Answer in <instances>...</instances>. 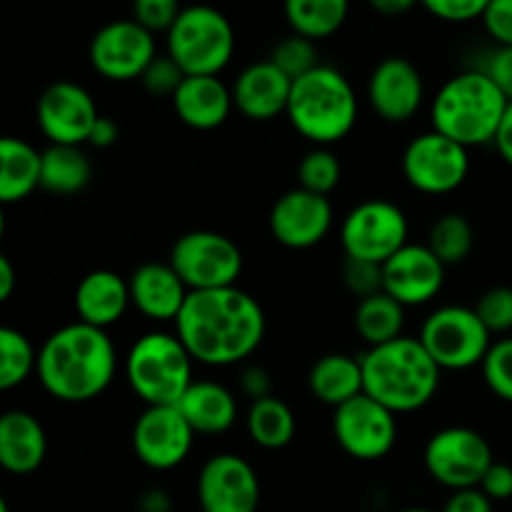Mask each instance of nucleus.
I'll use <instances>...</instances> for the list:
<instances>
[{"mask_svg":"<svg viewBox=\"0 0 512 512\" xmlns=\"http://www.w3.org/2000/svg\"><path fill=\"white\" fill-rule=\"evenodd\" d=\"M180 5L175 0H135L133 20L150 33H170L180 15Z\"/></svg>","mask_w":512,"mask_h":512,"instance_id":"nucleus-40","label":"nucleus"},{"mask_svg":"<svg viewBox=\"0 0 512 512\" xmlns=\"http://www.w3.org/2000/svg\"><path fill=\"white\" fill-rule=\"evenodd\" d=\"M510 100L480 68L463 70L445 80L430 103L435 133L455 140L463 148L495 143Z\"/></svg>","mask_w":512,"mask_h":512,"instance_id":"nucleus-4","label":"nucleus"},{"mask_svg":"<svg viewBox=\"0 0 512 512\" xmlns=\"http://www.w3.org/2000/svg\"><path fill=\"white\" fill-rule=\"evenodd\" d=\"M48 435L28 410H5L0 415V465L10 475H30L45 463Z\"/></svg>","mask_w":512,"mask_h":512,"instance_id":"nucleus-24","label":"nucleus"},{"mask_svg":"<svg viewBox=\"0 0 512 512\" xmlns=\"http://www.w3.org/2000/svg\"><path fill=\"white\" fill-rule=\"evenodd\" d=\"M348 13V0H288L285 3V18L293 33L313 43L338 33L348 20Z\"/></svg>","mask_w":512,"mask_h":512,"instance_id":"nucleus-32","label":"nucleus"},{"mask_svg":"<svg viewBox=\"0 0 512 512\" xmlns=\"http://www.w3.org/2000/svg\"><path fill=\"white\" fill-rule=\"evenodd\" d=\"M410 225L403 210L383 198L363 200L343 220L340 243L345 258L385 265L408 245Z\"/></svg>","mask_w":512,"mask_h":512,"instance_id":"nucleus-10","label":"nucleus"},{"mask_svg":"<svg viewBox=\"0 0 512 512\" xmlns=\"http://www.w3.org/2000/svg\"><path fill=\"white\" fill-rule=\"evenodd\" d=\"M90 65L108 80L143 78L148 65L158 58V45L150 30L133 18L110 20L90 40Z\"/></svg>","mask_w":512,"mask_h":512,"instance_id":"nucleus-13","label":"nucleus"},{"mask_svg":"<svg viewBox=\"0 0 512 512\" xmlns=\"http://www.w3.org/2000/svg\"><path fill=\"white\" fill-rule=\"evenodd\" d=\"M445 270L428 245L408 243L383 265V290L403 308L425 305L443 290Z\"/></svg>","mask_w":512,"mask_h":512,"instance_id":"nucleus-20","label":"nucleus"},{"mask_svg":"<svg viewBox=\"0 0 512 512\" xmlns=\"http://www.w3.org/2000/svg\"><path fill=\"white\" fill-rule=\"evenodd\" d=\"M240 388H243V393L248 395L250 403H255V400H263L268 398L270 393V375L268 370L260 368V365H248V368L240 373Z\"/></svg>","mask_w":512,"mask_h":512,"instance_id":"nucleus-47","label":"nucleus"},{"mask_svg":"<svg viewBox=\"0 0 512 512\" xmlns=\"http://www.w3.org/2000/svg\"><path fill=\"white\" fill-rule=\"evenodd\" d=\"M38 128L50 145H83L88 143L93 125L100 113L95 100L83 85L73 80H58L40 93L35 105Z\"/></svg>","mask_w":512,"mask_h":512,"instance_id":"nucleus-17","label":"nucleus"},{"mask_svg":"<svg viewBox=\"0 0 512 512\" xmlns=\"http://www.w3.org/2000/svg\"><path fill=\"white\" fill-rule=\"evenodd\" d=\"M165 45L185 75H220L233 60L235 30L218 8L188 5L180 10Z\"/></svg>","mask_w":512,"mask_h":512,"instance_id":"nucleus-7","label":"nucleus"},{"mask_svg":"<svg viewBox=\"0 0 512 512\" xmlns=\"http://www.w3.org/2000/svg\"><path fill=\"white\" fill-rule=\"evenodd\" d=\"M43 178V153L20 138L0 140V200L5 205L20 203Z\"/></svg>","mask_w":512,"mask_h":512,"instance_id":"nucleus-28","label":"nucleus"},{"mask_svg":"<svg viewBox=\"0 0 512 512\" xmlns=\"http://www.w3.org/2000/svg\"><path fill=\"white\" fill-rule=\"evenodd\" d=\"M485 0H428L425 10L433 13L435 18L445 20V23H470V20H483Z\"/></svg>","mask_w":512,"mask_h":512,"instance_id":"nucleus-42","label":"nucleus"},{"mask_svg":"<svg viewBox=\"0 0 512 512\" xmlns=\"http://www.w3.org/2000/svg\"><path fill=\"white\" fill-rule=\"evenodd\" d=\"M130 305L128 280L113 270H93L75 288V313L80 323L93 328L108 330L128 313Z\"/></svg>","mask_w":512,"mask_h":512,"instance_id":"nucleus-25","label":"nucleus"},{"mask_svg":"<svg viewBox=\"0 0 512 512\" xmlns=\"http://www.w3.org/2000/svg\"><path fill=\"white\" fill-rule=\"evenodd\" d=\"M485 385L505 403H512V338L493 343L490 353L483 360Z\"/></svg>","mask_w":512,"mask_h":512,"instance_id":"nucleus-37","label":"nucleus"},{"mask_svg":"<svg viewBox=\"0 0 512 512\" xmlns=\"http://www.w3.org/2000/svg\"><path fill=\"white\" fill-rule=\"evenodd\" d=\"M38 373V353L20 330H0V390H13Z\"/></svg>","mask_w":512,"mask_h":512,"instance_id":"nucleus-34","label":"nucleus"},{"mask_svg":"<svg viewBox=\"0 0 512 512\" xmlns=\"http://www.w3.org/2000/svg\"><path fill=\"white\" fill-rule=\"evenodd\" d=\"M245 428H248L250 440L258 448L283 450L293 443L298 425H295V415L290 405L275 398V395H268V398L250 403Z\"/></svg>","mask_w":512,"mask_h":512,"instance_id":"nucleus-29","label":"nucleus"},{"mask_svg":"<svg viewBox=\"0 0 512 512\" xmlns=\"http://www.w3.org/2000/svg\"><path fill=\"white\" fill-rule=\"evenodd\" d=\"M420 343L440 370H470L483 365L493 348V335L475 308L443 305L425 318Z\"/></svg>","mask_w":512,"mask_h":512,"instance_id":"nucleus-8","label":"nucleus"},{"mask_svg":"<svg viewBox=\"0 0 512 512\" xmlns=\"http://www.w3.org/2000/svg\"><path fill=\"white\" fill-rule=\"evenodd\" d=\"M425 100V83L413 60L390 55L380 60L368 80V103L385 123H408Z\"/></svg>","mask_w":512,"mask_h":512,"instance_id":"nucleus-18","label":"nucleus"},{"mask_svg":"<svg viewBox=\"0 0 512 512\" xmlns=\"http://www.w3.org/2000/svg\"><path fill=\"white\" fill-rule=\"evenodd\" d=\"M333 435L350 458L370 463L385 458L395 448L398 420L395 413L363 393L335 410Z\"/></svg>","mask_w":512,"mask_h":512,"instance_id":"nucleus-14","label":"nucleus"},{"mask_svg":"<svg viewBox=\"0 0 512 512\" xmlns=\"http://www.w3.org/2000/svg\"><path fill=\"white\" fill-rule=\"evenodd\" d=\"M480 70L490 75V80L503 90L505 98L512 103V48L493 50V53L488 55V63Z\"/></svg>","mask_w":512,"mask_h":512,"instance_id":"nucleus-44","label":"nucleus"},{"mask_svg":"<svg viewBox=\"0 0 512 512\" xmlns=\"http://www.w3.org/2000/svg\"><path fill=\"white\" fill-rule=\"evenodd\" d=\"M370 5H373V10H378L380 15H390V18H393V15L408 13V10L415 8L413 0H373Z\"/></svg>","mask_w":512,"mask_h":512,"instance_id":"nucleus-51","label":"nucleus"},{"mask_svg":"<svg viewBox=\"0 0 512 512\" xmlns=\"http://www.w3.org/2000/svg\"><path fill=\"white\" fill-rule=\"evenodd\" d=\"M268 60L270 63L278 65V68L283 70L290 80L303 78V75L313 73L318 65H323V63H318V50H315L313 40L303 38V35H295V33L280 40V43L273 48V53H270Z\"/></svg>","mask_w":512,"mask_h":512,"instance_id":"nucleus-36","label":"nucleus"},{"mask_svg":"<svg viewBox=\"0 0 512 512\" xmlns=\"http://www.w3.org/2000/svg\"><path fill=\"white\" fill-rule=\"evenodd\" d=\"M140 80H143L148 93L170 95V98H173V95L178 93L180 85H183L185 73L180 70V65L165 53V55H158V58L148 65V70H145Z\"/></svg>","mask_w":512,"mask_h":512,"instance_id":"nucleus-41","label":"nucleus"},{"mask_svg":"<svg viewBox=\"0 0 512 512\" xmlns=\"http://www.w3.org/2000/svg\"><path fill=\"white\" fill-rule=\"evenodd\" d=\"M470 173L468 148L428 130L405 145L403 175L410 188L425 195H448L465 183Z\"/></svg>","mask_w":512,"mask_h":512,"instance_id":"nucleus-12","label":"nucleus"},{"mask_svg":"<svg viewBox=\"0 0 512 512\" xmlns=\"http://www.w3.org/2000/svg\"><path fill=\"white\" fill-rule=\"evenodd\" d=\"M360 365L363 393L395 415L425 408L438 393L443 373L423 343L408 335L378 348H368L360 355Z\"/></svg>","mask_w":512,"mask_h":512,"instance_id":"nucleus-3","label":"nucleus"},{"mask_svg":"<svg viewBox=\"0 0 512 512\" xmlns=\"http://www.w3.org/2000/svg\"><path fill=\"white\" fill-rule=\"evenodd\" d=\"M195 493L203 512H258L260 480L245 458L218 453L200 468Z\"/></svg>","mask_w":512,"mask_h":512,"instance_id":"nucleus-16","label":"nucleus"},{"mask_svg":"<svg viewBox=\"0 0 512 512\" xmlns=\"http://www.w3.org/2000/svg\"><path fill=\"white\" fill-rule=\"evenodd\" d=\"M0 512H10V508H8V503H5V500H0Z\"/></svg>","mask_w":512,"mask_h":512,"instance_id":"nucleus-54","label":"nucleus"},{"mask_svg":"<svg viewBox=\"0 0 512 512\" xmlns=\"http://www.w3.org/2000/svg\"><path fill=\"white\" fill-rule=\"evenodd\" d=\"M90 158L78 145H48L43 150L40 188L55 195H75L90 183Z\"/></svg>","mask_w":512,"mask_h":512,"instance_id":"nucleus-30","label":"nucleus"},{"mask_svg":"<svg viewBox=\"0 0 512 512\" xmlns=\"http://www.w3.org/2000/svg\"><path fill=\"white\" fill-rule=\"evenodd\" d=\"M270 233L290 250L315 248L333 228V205L325 195L288 190L270 208Z\"/></svg>","mask_w":512,"mask_h":512,"instance_id":"nucleus-19","label":"nucleus"},{"mask_svg":"<svg viewBox=\"0 0 512 512\" xmlns=\"http://www.w3.org/2000/svg\"><path fill=\"white\" fill-rule=\"evenodd\" d=\"M235 110L250 120H273L288 113L293 80L270 60H258L243 68L230 85Z\"/></svg>","mask_w":512,"mask_h":512,"instance_id":"nucleus-21","label":"nucleus"},{"mask_svg":"<svg viewBox=\"0 0 512 512\" xmlns=\"http://www.w3.org/2000/svg\"><path fill=\"white\" fill-rule=\"evenodd\" d=\"M125 378L133 393L145 403L178 405L193 380V355L175 333L153 330L130 345L125 358Z\"/></svg>","mask_w":512,"mask_h":512,"instance_id":"nucleus-6","label":"nucleus"},{"mask_svg":"<svg viewBox=\"0 0 512 512\" xmlns=\"http://www.w3.org/2000/svg\"><path fill=\"white\" fill-rule=\"evenodd\" d=\"M340 178H343V168H340L338 155L330 148H313L300 158L298 188L328 198V193L338 188Z\"/></svg>","mask_w":512,"mask_h":512,"instance_id":"nucleus-35","label":"nucleus"},{"mask_svg":"<svg viewBox=\"0 0 512 512\" xmlns=\"http://www.w3.org/2000/svg\"><path fill=\"white\" fill-rule=\"evenodd\" d=\"M400 512H435V510H428V508H405V510H400Z\"/></svg>","mask_w":512,"mask_h":512,"instance_id":"nucleus-53","label":"nucleus"},{"mask_svg":"<svg viewBox=\"0 0 512 512\" xmlns=\"http://www.w3.org/2000/svg\"><path fill=\"white\" fill-rule=\"evenodd\" d=\"M170 265L190 293L235 288L243 273V253L228 235L215 230H190L170 250Z\"/></svg>","mask_w":512,"mask_h":512,"instance_id":"nucleus-9","label":"nucleus"},{"mask_svg":"<svg viewBox=\"0 0 512 512\" xmlns=\"http://www.w3.org/2000/svg\"><path fill=\"white\" fill-rule=\"evenodd\" d=\"M353 323L360 338L368 343V348H378V345L403 338L405 308L383 290L373 298L360 300Z\"/></svg>","mask_w":512,"mask_h":512,"instance_id":"nucleus-31","label":"nucleus"},{"mask_svg":"<svg viewBox=\"0 0 512 512\" xmlns=\"http://www.w3.org/2000/svg\"><path fill=\"white\" fill-rule=\"evenodd\" d=\"M343 283L355 298H373V295L383 293V265L368 263V260L345 258Z\"/></svg>","mask_w":512,"mask_h":512,"instance_id":"nucleus-39","label":"nucleus"},{"mask_svg":"<svg viewBox=\"0 0 512 512\" xmlns=\"http://www.w3.org/2000/svg\"><path fill=\"white\" fill-rule=\"evenodd\" d=\"M483 25L498 48H512V0H490Z\"/></svg>","mask_w":512,"mask_h":512,"instance_id":"nucleus-43","label":"nucleus"},{"mask_svg":"<svg viewBox=\"0 0 512 512\" xmlns=\"http://www.w3.org/2000/svg\"><path fill=\"white\" fill-rule=\"evenodd\" d=\"M133 308L150 320H178L190 290L170 263H143L128 280Z\"/></svg>","mask_w":512,"mask_h":512,"instance_id":"nucleus-22","label":"nucleus"},{"mask_svg":"<svg viewBox=\"0 0 512 512\" xmlns=\"http://www.w3.org/2000/svg\"><path fill=\"white\" fill-rule=\"evenodd\" d=\"M475 243L473 225L465 215L460 213H445L433 223L428 233V248L433 250L435 258L450 268V265H460L470 255Z\"/></svg>","mask_w":512,"mask_h":512,"instance_id":"nucleus-33","label":"nucleus"},{"mask_svg":"<svg viewBox=\"0 0 512 512\" xmlns=\"http://www.w3.org/2000/svg\"><path fill=\"white\" fill-rule=\"evenodd\" d=\"M480 490L488 495L490 500H510L512 498V468L508 463H498L495 460L490 465V470L485 473L483 483H480Z\"/></svg>","mask_w":512,"mask_h":512,"instance_id":"nucleus-45","label":"nucleus"},{"mask_svg":"<svg viewBox=\"0 0 512 512\" xmlns=\"http://www.w3.org/2000/svg\"><path fill=\"white\" fill-rule=\"evenodd\" d=\"M173 110L193 130H215L228 120L233 105V90L220 75H185L183 85L173 95Z\"/></svg>","mask_w":512,"mask_h":512,"instance_id":"nucleus-23","label":"nucleus"},{"mask_svg":"<svg viewBox=\"0 0 512 512\" xmlns=\"http://www.w3.org/2000/svg\"><path fill=\"white\" fill-rule=\"evenodd\" d=\"M195 435H223L238 420V400L215 380H195L178 403Z\"/></svg>","mask_w":512,"mask_h":512,"instance_id":"nucleus-26","label":"nucleus"},{"mask_svg":"<svg viewBox=\"0 0 512 512\" xmlns=\"http://www.w3.org/2000/svg\"><path fill=\"white\" fill-rule=\"evenodd\" d=\"M473 308L480 315L485 328L490 330V335L510 333L512 330V288H508V285L485 290Z\"/></svg>","mask_w":512,"mask_h":512,"instance_id":"nucleus-38","label":"nucleus"},{"mask_svg":"<svg viewBox=\"0 0 512 512\" xmlns=\"http://www.w3.org/2000/svg\"><path fill=\"white\" fill-rule=\"evenodd\" d=\"M175 335L193 360L213 368L248 360L265 338V313L250 293L235 288L190 293L175 320Z\"/></svg>","mask_w":512,"mask_h":512,"instance_id":"nucleus-1","label":"nucleus"},{"mask_svg":"<svg viewBox=\"0 0 512 512\" xmlns=\"http://www.w3.org/2000/svg\"><path fill=\"white\" fill-rule=\"evenodd\" d=\"M118 135H120L118 123H115L113 118H108V115H100L98 123L93 125V133H90L88 143L93 145V148H110V145H115Z\"/></svg>","mask_w":512,"mask_h":512,"instance_id":"nucleus-48","label":"nucleus"},{"mask_svg":"<svg viewBox=\"0 0 512 512\" xmlns=\"http://www.w3.org/2000/svg\"><path fill=\"white\" fill-rule=\"evenodd\" d=\"M443 512H493V500L480 488L455 490L445 503Z\"/></svg>","mask_w":512,"mask_h":512,"instance_id":"nucleus-46","label":"nucleus"},{"mask_svg":"<svg viewBox=\"0 0 512 512\" xmlns=\"http://www.w3.org/2000/svg\"><path fill=\"white\" fill-rule=\"evenodd\" d=\"M170 508H173V503H170V495L165 490L153 488L140 498V512H170Z\"/></svg>","mask_w":512,"mask_h":512,"instance_id":"nucleus-50","label":"nucleus"},{"mask_svg":"<svg viewBox=\"0 0 512 512\" xmlns=\"http://www.w3.org/2000/svg\"><path fill=\"white\" fill-rule=\"evenodd\" d=\"M15 288V273H13V265H10V258H0V303L13 295Z\"/></svg>","mask_w":512,"mask_h":512,"instance_id":"nucleus-52","label":"nucleus"},{"mask_svg":"<svg viewBox=\"0 0 512 512\" xmlns=\"http://www.w3.org/2000/svg\"><path fill=\"white\" fill-rule=\"evenodd\" d=\"M195 430L178 405L145 408L133 425L135 458L150 470H173L190 455Z\"/></svg>","mask_w":512,"mask_h":512,"instance_id":"nucleus-15","label":"nucleus"},{"mask_svg":"<svg viewBox=\"0 0 512 512\" xmlns=\"http://www.w3.org/2000/svg\"><path fill=\"white\" fill-rule=\"evenodd\" d=\"M308 388L320 403L338 410L363 395V365L360 358L345 353H330L315 360L308 373Z\"/></svg>","mask_w":512,"mask_h":512,"instance_id":"nucleus-27","label":"nucleus"},{"mask_svg":"<svg viewBox=\"0 0 512 512\" xmlns=\"http://www.w3.org/2000/svg\"><path fill=\"white\" fill-rule=\"evenodd\" d=\"M423 460L430 478L453 493L480 488L485 473L495 463L488 438L463 425L438 430L425 445Z\"/></svg>","mask_w":512,"mask_h":512,"instance_id":"nucleus-11","label":"nucleus"},{"mask_svg":"<svg viewBox=\"0 0 512 512\" xmlns=\"http://www.w3.org/2000/svg\"><path fill=\"white\" fill-rule=\"evenodd\" d=\"M288 120L315 148L343 140L358 120V95L350 80L333 65H318L313 73L293 80Z\"/></svg>","mask_w":512,"mask_h":512,"instance_id":"nucleus-5","label":"nucleus"},{"mask_svg":"<svg viewBox=\"0 0 512 512\" xmlns=\"http://www.w3.org/2000/svg\"><path fill=\"white\" fill-rule=\"evenodd\" d=\"M118 358L108 330L70 323L55 330L38 353V380L63 403H88L113 383Z\"/></svg>","mask_w":512,"mask_h":512,"instance_id":"nucleus-2","label":"nucleus"},{"mask_svg":"<svg viewBox=\"0 0 512 512\" xmlns=\"http://www.w3.org/2000/svg\"><path fill=\"white\" fill-rule=\"evenodd\" d=\"M495 150L500 153V158L505 160V163L512 168V103L508 105V110H505V118L503 123H500V130L498 135H495Z\"/></svg>","mask_w":512,"mask_h":512,"instance_id":"nucleus-49","label":"nucleus"}]
</instances>
